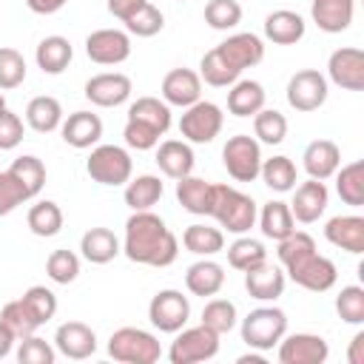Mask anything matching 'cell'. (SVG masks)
Here are the masks:
<instances>
[{
  "mask_svg": "<svg viewBox=\"0 0 364 364\" xmlns=\"http://www.w3.org/2000/svg\"><path fill=\"white\" fill-rule=\"evenodd\" d=\"M122 253L148 267H168L179 256V242L168 230V225L151 210H134L125 222Z\"/></svg>",
  "mask_w": 364,
  "mask_h": 364,
  "instance_id": "obj_1",
  "label": "cell"
},
{
  "mask_svg": "<svg viewBox=\"0 0 364 364\" xmlns=\"http://www.w3.org/2000/svg\"><path fill=\"white\" fill-rule=\"evenodd\" d=\"M208 216H213L219 222V228H225L228 233L242 236L256 225L259 213H256V202L247 193H242L230 185H213V202H210Z\"/></svg>",
  "mask_w": 364,
  "mask_h": 364,
  "instance_id": "obj_2",
  "label": "cell"
},
{
  "mask_svg": "<svg viewBox=\"0 0 364 364\" xmlns=\"http://www.w3.org/2000/svg\"><path fill=\"white\" fill-rule=\"evenodd\" d=\"M108 355L119 364H154L162 355V347L154 333L139 327H119L108 338Z\"/></svg>",
  "mask_w": 364,
  "mask_h": 364,
  "instance_id": "obj_3",
  "label": "cell"
},
{
  "mask_svg": "<svg viewBox=\"0 0 364 364\" xmlns=\"http://www.w3.org/2000/svg\"><path fill=\"white\" fill-rule=\"evenodd\" d=\"M287 333V316L279 307H256L242 318V341L253 350H273Z\"/></svg>",
  "mask_w": 364,
  "mask_h": 364,
  "instance_id": "obj_4",
  "label": "cell"
},
{
  "mask_svg": "<svg viewBox=\"0 0 364 364\" xmlns=\"http://www.w3.org/2000/svg\"><path fill=\"white\" fill-rule=\"evenodd\" d=\"M85 171L94 182L117 188V185H125L131 179L134 162H131V154L119 145H97L85 162Z\"/></svg>",
  "mask_w": 364,
  "mask_h": 364,
  "instance_id": "obj_5",
  "label": "cell"
},
{
  "mask_svg": "<svg viewBox=\"0 0 364 364\" xmlns=\"http://www.w3.org/2000/svg\"><path fill=\"white\" fill-rule=\"evenodd\" d=\"M284 273H287L299 287L313 290V293L330 290V287L336 284V279H338L336 264H333L327 256L316 253V250H307V253L296 256L293 262H287V264H284Z\"/></svg>",
  "mask_w": 364,
  "mask_h": 364,
  "instance_id": "obj_6",
  "label": "cell"
},
{
  "mask_svg": "<svg viewBox=\"0 0 364 364\" xmlns=\"http://www.w3.org/2000/svg\"><path fill=\"white\" fill-rule=\"evenodd\" d=\"M222 122H225V114L216 102H208V100H196L193 105L185 108L182 119H179V134L185 142H196V145H205V142H213L222 131Z\"/></svg>",
  "mask_w": 364,
  "mask_h": 364,
  "instance_id": "obj_7",
  "label": "cell"
},
{
  "mask_svg": "<svg viewBox=\"0 0 364 364\" xmlns=\"http://www.w3.org/2000/svg\"><path fill=\"white\" fill-rule=\"evenodd\" d=\"M216 353H219V333H213L205 324H196V327L179 330V336L168 350V358L171 364H199L213 358Z\"/></svg>",
  "mask_w": 364,
  "mask_h": 364,
  "instance_id": "obj_8",
  "label": "cell"
},
{
  "mask_svg": "<svg viewBox=\"0 0 364 364\" xmlns=\"http://www.w3.org/2000/svg\"><path fill=\"white\" fill-rule=\"evenodd\" d=\"M222 162H225V171L236 182H253L259 176V168H262V148H259V142L253 136L236 134V136H230L225 142Z\"/></svg>",
  "mask_w": 364,
  "mask_h": 364,
  "instance_id": "obj_9",
  "label": "cell"
},
{
  "mask_svg": "<svg viewBox=\"0 0 364 364\" xmlns=\"http://www.w3.org/2000/svg\"><path fill=\"white\" fill-rule=\"evenodd\" d=\"M191 301L179 290H159L148 304V318L159 333H179L188 324Z\"/></svg>",
  "mask_w": 364,
  "mask_h": 364,
  "instance_id": "obj_10",
  "label": "cell"
},
{
  "mask_svg": "<svg viewBox=\"0 0 364 364\" xmlns=\"http://www.w3.org/2000/svg\"><path fill=\"white\" fill-rule=\"evenodd\" d=\"M85 54L97 65H119L131 57V37L119 28H97L85 37Z\"/></svg>",
  "mask_w": 364,
  "mask_h": 364,
  "instance_id": "obj_11",
  "label": "cell"
},
{
  "mask_svg": "<svg viewBox=\"0 0 364 364\" xmlns=\"http://www.w3.org/2000/svg\"><path fill=\"white\" fill-rule=\"evenodd\" d=\"M324 100H327V80H324L321 71L301 68V71H296L290 77V82H287V102H290V108L307 114V111L321 108Z\"/></svg>",
  "mask_w": 364,
  "mask_h": 364,
  "instance_id": "obj_12",
  "label": "cell"
},
{
  "mask_svg": "<svg viewBox=\"0 0 364 364\" xmlns=\"http://www.w3.org/2000/svg\"><path fill=\"white\" fill-rule=\"evenodd\" d=\"M330 80L344 91H361L364 88V51L355 46L336 48L327 60Z\"/></svg>",
  "mask_w": 364,
  "mask_h": 364,
  "instance_id": "obj_13",
  "label": "cell"
},
{
  "mask_svg": "<svg viewBox=\"0 0 364 364\" xmlns=\"http://www.w3.org/2000/svg\"><path fill=\"white\" fill-rule=\"evenodd\" d=\"M330 355V347L316 333H293L282 336L279 341V361L282 364H324Z\"/></svg>",
  "mask_w": 364,
  "mask_h": 364,
  "instance_id": "obj_14",
  "label": "cell"
},
{
  "mask_svg": "<svg viewBox=\"0 0 364 364\" xmlns=\"http://www.w3.org/2000/svg\"><path fill=\"white\" fill-rule=\"evenodd\" d=\"M128 97H131V77L119 71H105L85 82V100L100 108H117Z\"/></svg>",
  "mask_w": 364,
  "mask_h": 364,
  "instance_id": "obj_15",
  "label": "cell"
},
{
  "mask_svg": "<svg viewBox=\"0 0 364 364\" xmlns=\"http://www.w3.org/2000/svg\"><path fill=\"white\" fill-rule=\"evenodd\" d=\"M54 347L65 358L82 361V358H91L97 353V333L82 321H65L54 333Z\"/></svg>",
  "mask_w": 364,
  "mask_h": 364,
  "instance_id": "obj_16",
  "label": "cell"
},
{
  "mask_svg": "<svg viewBox=\"0 0 364 364\" xmlns=\"http://www.w3.org/2000/svg\"><path fill=\"white\" fill-rule=\"evenodd\" d=\"M293 202H290V213L296 222L301 225H310V222H318V216L327 210V202H330V193H327V185L321 179H307L301 182L299 188H293Z\"/></svg>",
  "mask_w": 364,
  "mask_h": 364,
  "instance_id": "obj_17",
  "label": "cell"
},
{
  "mask_svg": "<svg viewBox=\"0 0 364 364\" xmlns=\"http://www.w3.org/2000/svg\"><path fill=\"white\" fill-rule=\"evenodd\" d=\"M162 100L176 108H188L202 100V80L191 68H173L162 77Z\"/></svg>",
  "mask_w": 364,
  "mask_h": 364,
  "instance_id": "obj_18",
  "label": "cell"
},
{
  "mask_svg": "<svg viewBox=\"0 0 364 364\" xmlns=\"http://www.w3.org/2000/svg\"><path fill=\"white\" fill-rule=\"evenodd\" d=\"M216 48H219L222 57H225L233 68H239V71L253 68V65H259V63L264 60V43H262V37H256V34H250V31H239V34L228 37L225 43H219Z\"/></svg>",
  "mask_w": 364,
  "mask_h": 364,
  "instance_id": "obj_19",
  "label": "cell"
},
{
  "mask_svg": "<svg viewBox=\"0 0 364 364\" xmlns=\"http://www.w3.org/2000/svg\"><path fill=\"white\" fill-rule=\"evenodd\" d=\"M284 270L279 264H256L250 270H245V290L250 293V299L259 301H276L284 293Z\"/></svg>",
  "mask_w": 364,
  "mask_h": 364,
  "instance_id": "obj_20",
  "label": "cell"
},
{
  "mask_svg": "<svg viewBox=\"0 0 364 364\" xmlns=\"http://www.w3.org/2000/svg\"><path fill=\"white\" fill-rule=\"evenodd\" d=\"M355 11V0H313L310 17L313 23L327 34H341L350 28Z\"/></svg>",
  "mask_w": 364,
  "mask_h": 364,
  "instance_id": "obj_21",
  "label": "cell"
},
{
  "mask_svg": "<svg viewBox=\"0 0 364 364\" xmlns=\"http://www.w3.org/2000/svg\"><path fill=\"white\" fill-rule=\"evenodd\" d=\"M324 236L330 245L347 250V253H364V219L355 216V213H347V216H333L327 225H324Z\"/></svg>",
  "mask_w": 364,
  "mask_h": 364,
  "instance_id": "obj_22",
  "label": "cell"
},
{
  "mask_svg": "<svg viewBox=\"0 0 364 364\" xmlns=\"http://www.w3.org/2000/svg\"><path fill=\"white\" fill-rule=\"evenodd\" d=\"M60 131H63V139L71 148H80L82 151V148H91V145L100 142V136H102V119L97 114H91V111H74L60 125Z\"/></svg>",
  "mask_w": 364,
  "mask_h": 364,
  "instance_id": "obj_23",
  "label": "cell"
},
{
  "mask_svg": "<svg viewBox=\"0 0 364 364\" xmlns=\"http://www.w3.org/2000/svg\"><path fill=\"white\" fill-rule=\"evenodd\" d=\"M304 171L310 173V179H330L338 165H341V151L333 139H313L307 148H304Z\"/></svg>",
  "mask_w": 364,
  "mask_h": 364,
  "instance_id": "obj_24",
  "label": "cell"
},
{
  "mask_svg": "<svg viewBox=\"0 0 364 364\" xmlns=\"http://www.w3.org/2000/svg\"><path fill=\"white\" fill-rule=\"evenodd\" d=\"M304 17L299 11H290V9H279V11H270L264 17V37L276 46H293L304 37Z\"/></svg>",
  "mask_w": 364,
  "mask_h": 364,
  "instance_id": "obj_25",
  "label": "cell"
},
{
  "mask_svg": "<svg viewBox=\"0 0 364 364\" xmlns=\"http://www.w3.org/2000/svg\"><path fill=\"white\" fill-rule=\"evenodd\" d=\"M156 165L165 176L182 179V176L193 173V151L185 139H165L156 148Z\"/></svg>",
  "mask_w": 364,
  "mask_h": 364,
  "instance_id": "obj_26",
  "label": "cell"
},
{
  "mask_svg": "<svg viewBox=\"0 0 364 364\" xmlns=\"http://www.w3.org/2000/svg\"><path fill=\"white\" fill-rule=\"evenodd\" d=\"M176 199L188 213L208 216L210 202H213V182H205V179L188 173V176L176 179Z\"/></svg>",
  "mask_w": 364,
  "mask_h": 364,
  "instance_id": "obj_27",
  "label": "cell"
},
{
  "mask_svg": "<svg viewBox=\"0 0 364 364\" xmlns=\"http://www.w3.org/2000/svg\"><path fill=\"white\" fill-rule=\"evenodd\" d=\"M80 250H82V256L91 264H108V262H114L119 256L122 247H119V239L114 236V230H108V228H91V230L82 233Z\"/></svg>",
  "mask_w": 364,
  "mask_h": 364,
  "instance_id": "obj_28",
  "label": "cell"
},
{
  "mask_svg": "<svg viewBox=\"0 0 364 364\" xmlns=\"http://www.w3.org/2000/svg\"><path fill=\"white\" fill-rule=\"evenodd\" d=\"M222 284H225V270H222V264L210 262L208 256L202 262H193L188 267V273H185V287L193 296H202V299L205 296H216L222 290Z\"/></svg>",
  "mask_w": 364,
  "mask_h": 364,
  "instance_id": "obj_29",
  "label": "cell"
},
{
  "mask_svg": "<svg viewBox=\"0 0 364 364\" xmlns=\"http://www.w3.org/2000/svg\"><path fill=\"white\" fill-rule=\"evenodd\" d=\"M264 108V88L256 80H236L228 91V111L233 117H253Z\"/></svg>",
  "mask_w": 364,
  "mask_h": 364,
  "instance_id": "obj_30",
  "label": "cell"
},
{
  "mask_svg": "<svg viewBox=\"0 0 364 364\" xmlns=\"http://www.w3.org/2000/svg\"><path fill=\"white\" fill-rule=\"evenodd\" d=\"M26 122L28 128H34L37 134H51L63 125V105L57 97L40 94L26 105Z\"/></svg>",
  "mask_w": 364,
  "mask_h": 364,
  "instance_id": "obj_31",
  "label": "cell"
},
{
  "mask_svg": "<svg viewBox=\"0 0 364 364\" xmlns=\"http://www.w3.org/2000/svg\"><path fill=\"white\" fill-rule=\"evenodd\" d=\"M71 57H74V48H71V43H68L65 37H60V34H51V37H46V40H40V46H37V51H34V60H37V65L43 68V74H63V71L68 68Z\"/></svg>",
  "mask_w": 364,
  "mask_h": 364,
  "instance_id": "obj_32",
  "label": "cell"
},
{
  "mask_svg": "<svg viewBox=\"0 0 364 364\" xmlns=\"http://www.w3.org/2000/svg\"><path fill=\"white\" fill-rule=\"evenodd\" d=\"M162 193H165L162 179L154 176V173H142V176L125 182V193L122 196H125V205L131 210H151L162 199Z\"/></svg>",
  "mask_w": 364,
  "mask_h": 364,
  "instance_id": "obj_33",
  "label": "cell"
},
{
  "mask_svg": "<svg viewBox=\"0 0 364 364\" xmlns=\"http://www.w3.org/2000/svg\"><path fill=\"white\" fill-rule=\"evenodd\" d=\"M256 219H259L262 233H264L267 239H273V242H282L284 236H290V233L296 230V219H293V213H290V205H287V202H279V199L267 202Z\"/></svg>",
  "mask_w": 364,
  "mask_h": 364,
  "instance_id": "obj_34",
  "label": "cell"
},
{
  "mask_svg": "<svg viewBox=\"0 0 364 364\" xmlns=\"http://www.w3.org/2000/svg\"><path fill=\"white\" fill-rule=\"evenodd\" d=\"M259 176L264 179V185L276 193H287L296 188L299 182V173H296V165L290 156H270V159H262V168H259Z\"/></svg>",
  "mask_w": 364,
  "mask_h": 364,
  "instance_id": "obj_35",
  "label": "cell"
},
{
  "mask_svg": "<svg viewBox=\"0 0 364 364\" xmlns=\"http://www.w3.org/2000/svg\"><path fill=\"white\" fill-rule=\"evenodd\" d=\"M239 68H233L225 57H222V51L219 48H210V51H205L202 54V63H199V80H205L208 85H213V88H228V85H233L236 80H239Z\"/></svg>",
  "mask_w": 364,
  "mask_h": 364,
  "instance_id": "obj_36",
  "label": "cell"
},
{
  "mask_svg": "<svg viewBox=\"0 0 364 364\" xmlns=\"http://www.w3.org/2000/svg\"><path fill=\"white\" fill-rule=\"evenodd\" d=\"M128 119H136L142 125H151L154 131L165 134L171 128V108L165 100H156V97H139L136 102H131L128 108Z\"/></svg>",
  "mask_w": 364,
  "mask_h": 364,
  "instance_id": "obj_37",
  "label": "cell"
},
{
  "mask_svg": "<svg viewBox=\"0 0 364 364\" xmlns=\"http://www.w3.org/2000/svg\"><path fill=\"white\" fill-rule=\"evenodd\" d=\"M26 222H28V230H31L34 236L48 239V236H57V233L63 230V210H60L57 202L43 199V202H34V205L28 208Z\"/></svg>",
  "mask_w": 364,
  "mask_h": 364,
  "instance_id": "obj_38",
  "label": "cell"
},
{
  "mask_svg": "<svg viewBox=\"0 0 364 364\" xmlns=\"http://www.w3.org/2000/svg\"><path fill=\"white\" fill-rule=\"evenodd\" d=\"M9 173L17 179V185L26 191L28 199H34L43 191V185H46V165H43V159H37L31 154L17 156L11 162V168H9Z\"/></svg>",
  "mask_w": 364,
  "mask_h": 364,
  "instance_id": "obj_39",
  "label": "cell"
},
{
  "mask_svg": "<svg viewBox=\"0 0 364 364\" xmlns=\"http://www.w3.org/2000/svg\"><path fill=\"white\" fill-rule=\"evenodd\" d=\"M333 176H336V191L341 202L350 208H361L364 205V162H350Z\"/></svg>",
  "mask_w": 364,
  "mask_h": 364,
  "instance_id": "obj_40",
  "label": "cell"
},
{
  "mask_svg": "<svg viewBox=\"0 0 364 364\" xmlns=\"http://www.w3.org/2000/svg\"><path fill=\"white\" fill-rule=\"evenodd\" d=\"M182 245L196 256H213L225 247V233L210 225H188L182 233Z\"/></svg>",
  "mask_w": 364,
  "mask_h": 364,
  "instance_id": "obj_41",
  "label": "cell"
},
{
  "mask_svg": "<svg viewBox=\"0 0 364 364\" xmlns=\"http://www.w3.org/2000/svg\"><path fill=\"white\" fill-rule=\"evenodd\" d=\"M262 262H267V250H264V245L259 242V239H250V236H239L230 247H228V264L233 267V270H250V267H256V264H262Z\"/></svg>",
  "mask_w": 364,
  "mask_h": 364,
  "instance_id": "obj_42",
  "label": "cell"
},
{
  "mask_svg": "<svg viewBox=\"0 0 364 364\" xmlns=\"http://www.w3.org/2000/svg\"><path fill=\"white\" fill-rule=\"evenodd\" d=\"M253 134L264 145H279L287 136V119L276 108H262L253 114Z\"/></svg>",
  "mask_w": 364,
  "mask_h": 364,
  "instance_id": "obj_43",
  "label": "cell"
},
{
  "mask_svg": "<svg viewBox=\"0 0 364 364\" xmlns=\"http://www.w3.org/2000/svg\"><path fill=\"white\" fill-rule=\"evenodd\" d=\"M20 299H23V304H26V310L31 313V318L37 321V327L46 324V321H51L54 313H57V296H54L48 287H43V284L28 287Z\"/></svg>",
  "mask_w": 364,
  "mask_h": 364,
  "instance_id": "obj_44",
  "label": "cell"
},
{
  "mask_svg": "<svg viewBox=\"0 0 364 364\" xmlns=\"http://www.w3.org/2000/svg\"><path fill=\"white\" fill-rule=\"evenodd\" d=\"M236 304L233 301H228V299H210L208 304H205V310H202V324L205 327H210L213 333H219V336H225V333H230L233 327H236Z\"/></svg>",
  "mask_w": 364,
  "mask_h": 364,
  "instance_id": "obj_45",
  "label": "cell"
},
{
  "mask_svg": "<svg viewBox=\"0 0 364 364\" xmlns=\"http://www.w3.org/2000/svg\"><path fill=\"white\" fill-rule=\"evenodd\" d=\"M46 273L57 284H71L80 276V256L74 250H65V247L51 250V256L46 259Z\"/></svg>",
  "mask_w": 364,
  "mask_h": 364,
  "instance_id": "obj_46",
  "label": "cell"
},
{
  "mask_svg": "<svg viewBox=\"0 0 364 364\" xmlns=\"http://www.w3.org/2000/svg\"><path fill=\"white\" fill-rule=\"evenodd\" d=\"M205 23L216 31L236 28L242 23V6L236 0H208L205 6Z\"/></svg>",
  "mask_w": 364,
  "mask_h": 364,
  "instance_id": "obj_47",
  "label": "cell"
},
{
  "mask_svg": "<svg viewBox=\"0 0 364 364\" xmlns=\"http://www.w3.org/2000/svg\"><path fill=\"white\" fill-rule=\"evenodd\" d=\"M0 321L11 330V336H14V338H26V336H31V333L37 330V321H34V318H31V313L26 310L23 299L6 301V304H3V310H0Z\"/></svg>",
  "mask_w": 364,
  "mask_h": 364,
  "instance_id": "obj_48",
  "label": "cell"
},
{
  "mask_svg": "<svg viewBox=\"0 0 364 364\" xmlns=\"http://www.w3.org/2000/svg\"><path fill=\"white\" fill-rule=\"evenodd\" d=\"M26 60L17 48H9L3 46L0 48V91H11L17 85H23L26 80Z\"/></svg>",
  "mask_w": 364,
  "mask_h": 364,
  "instance_id": "obj_49",
  "label": "cell"
},
{
  "mask_svg": "<svg viewBox=\"0 0 364 364\" xmlns=\"http://www.w3.org/2000/svg\"><path fill=\"white\" fill-rule=\"evenodd\" d=\"M336 310L347 324H364V287L347 284L336 296Z\"/></svg>",
  "mask_w": 364,
  "mask_h": 364,
  "instance_id": "obj_50",
  "label": "cell"
},
{
  "mask_svg": "<svg viewBox=\"0 0 364 364\" xmlns=\"http://www.w3.org/2000/svg\"><path fill=\"white\" fill-rule=\"evenodd\" d=\"M162 26H165V17L154 3H145L134 17L125 20V28L136 37H154V34L162 31Z\"/></svg>",
  "mask_w": 364,
  "mask_h": 364,
  "instance_id": "obj_51",
  "label": "cell"
},
{
  "mask_svg": "<svg viewBox=\"0 0 364 364\" xmlns=\"http://www.w3.org/2000/svg\"><path fill=\"white\" fill-rule=\"evenodd\" d=\"M54 358H57V353L46 338H40L34 333L20 338V347H17V361L20 364H54Z\"/></svg>",
  "mask_w": 364,
  "mask_h": 364,
  "instance_id": "obj_52",
  "label": "cell"
},
{
  "mask_svg": "<svg viewBox=\"0 0 364 364\" xmlns=\"http://www.w3.org/2000/svg\"><path fill=\"white\" fill-rule=\"evenodd\" d=\"M122 136H125V145L128 148H136V151H151V148H156L159 145V131H154L151 125H142V122H136V119H125V131H122Z\"/></svg>",
  "mask_w": 364,
  "mask_h": 364,
  "instance_id": "obj_53",
  "label": "cell"
},
{
  "mask_svg": "<svg viewBox=\"0 0 364 364\" xmlns=\"http://www.w3.org/2000/svg\"><path fill=\"white\" fill-rule=\"evenodd\" d=\"M23 202H28V196H26V191L17 185V179L9 173V171H3L0 173V216H9L17 205H23Z\"/></svg>",
  "mask_w": 364,
  "mask_h": 364,
  "instance_id": "obj_54",
  "label": "cell"
},
{
  "mask_svg": "<svg viewBox=\"0 0 364 364\" xmlns=\"http://www.w3.org/2000/svg\"><path fill=\"white\" fill-rule=\"evenodd\" d=\"M23 119L14 111H0V151H11L23 142Z\"/></svg>",
  "mask_w": 364,
  "mask_h": 364,
  "instance_id": "obj_55",
  "label": "cell"
},
{
  "mask_svg": "<svg viewBox=\"0 0 364 364\" xmlns=\"http://www.w3.org/2000/svg\"><path fill=\"white\" fill-rule=\"evenodd\" d=\"M148 0H108V11L117 17V20H128V17H134L142 6H145Z\"/></svg>",
  "mask_w": 364,
  "mask_h": 364,
  "instance_id": "obj_56",
  "label": "cell"
},
{
  "mask_svg": "<svg viewBox=\"0 0 364 364\" xmlns=\"http://www.w3.org/2000/svg\"><path fill=\"white\" fill-rule=\"evenodd\" d=\"M68 0H26V6L34 11V14H54L65 6Z\"/></svg>",
  "mask_w": 364,
  "mask_h": 364,
  "instance_id": "obj_57",
  "label": "cell"
},
{
  "mask_svg": "<svg viewBox=\"0 0 364 364\" xmlns=\"http://www.w3.org/2000/svg\"><path fill=\"white\" fill-rule=\"evenodd\" d=\"M361 347H364V333H355L353 341H350V353H347V361H350V364H364Z\"/></svg>",
  "mask_w": 364,
  "mask_h": 364,
  "instance_id": "obj_58",
  "label": "cell"
},
{
  "mask_svg": "<svg viewBox=\"0 0 364 364\" xmlns=\"http://www.w3.org/2000/svg\"><path fill=\"white\" fill-rule=\"evenodd\" d=\"M14 341H17V338L11 336V330H9V327H6L3 321H0V358H6V355L11 353V347H14Z\"/></svg>",
  "mask_w": 364,
  "mask_h": 364,
  "instance_id": "obj_59",
  "label": "cell"
},
{
  "mask_svg": "<svg viewBox=\"0 0 364 364\" xmlns=\"http://www.w3.org/2000/svg\"><path fill=\"white\" fill-rule=\"evenodd\" d=\"M0 111H6V97L0 94Z\"/></svg>",
  "mask_w": 364,
  "mask_h": 364,
  "instance_id": "obj_60",
  "label": "cell"
}]
</instances>
